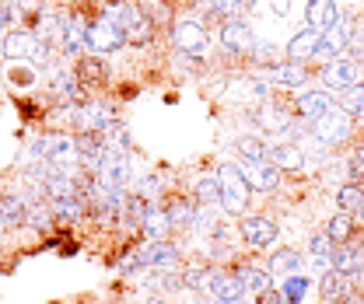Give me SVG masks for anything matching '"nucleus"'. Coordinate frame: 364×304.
<instances>
[{"instance_id":"e433bc0d","label":"nucleus","mask_w":364,"mask_h":304,"mask_svg":"<svg viewBox=\"0 0 364 304\" xmlns=\"http://www.w3.org/2000/svg\"><path fill=\"white\" fill-rule=\"evenodd\" d=\"M249 7H252V0H210V11L228 18V21H231V18H242Z\"/></svg>"},{"instance_id":"09e8293b","label":"nucleus","mask_w":364,"mask_h":304,"mask_svg":"<svg viewBox=\"0 0 364 304\" xmlns=\"http://www.w3.org/2000/svg\"><path fill=\"white\" fill-rule=\"evenodd\" d=\"M259 304H284V294H277L273 287H267V291L259 294Z\"/></svg>"},{"instance_id":"7c9ffc66","label":"nucleus","mask_w":364,"mask_h":304,"mask_svg":"<svg viewBox=\"0 0 364 304\" xmlns=\"http://www.w3.org/2000/svg\"><path fill=\"white\" fill-rule=\"evenodd\" d=\"M53 94H56V98H63V102H85V85H81L77 77L60 74V77L53 81Z\"/></svg>"},{"instance_id":"79ce46f5","label":"nucleus","mask_w":364,"mask_h":304,"mask_svg":"<svg viewBox=\"0 0 364 304\" xmlns=\"http://www.w3.org/2000/svg\"><path fill=\"white\" fill-rule=\"evenodd\" d=\"M267 151H270V147H267L263 140H256V136H245V140H242V158L263 161V158H267Z\"/></svg>"},{"instance_id":"dca6fc26","label":"nucleus","mask_w":364,"mask_h":304,"mask_svg":"<svg viewBox=\"0 0 364 304\" xmlns=\"http://www.w3.org/2000/svg\"><path fill=\"white\" fill-rule=\"evenodd\" d=\"M267 161H270L277 172H298L305 165V158H301V151L294 143H273L270 151H267Z\"/></svg>"},{"instance_id":"1a4fd4ad","label":"nucleus","mask_w":364,"mask_h":304,"mask_svg":"<svg viewBox=\"0 0 364 304\" xmlns=\"http://www.w3.org/2000/svg\"><path fill=\"white\" fill-rule=\"evenodd\" d=\"M221 45H225L228 53H252L256 49V39H252V28L242 21V18H231L221 25Z\"/></svg>"},{"instance_id":"72a5a7b5","label":"nucleus","mask_w":364,"mask_h":304,"mask_svg":"<svg viewBox=\"0 0 364 304\" xmlns=\"http://www.w3.org/2000/svg\"><path fill=\"white\" fill-rule=\"evenodd\" d=\"M136 7H140V14H144V18H147V21H151L154 28H158V25H168V21H172V11H168V7H165L161 0H140Z\"/></svg>"},{"instance_id":"4468645a","label":"nucleus","mask_w":364,"mask_h":304,"mask_svg":"<svg viewBox=\"0 0 364 304\" xmlns=\"http://www.w3.org/2000/svg\"><path fill=\"white\" fill-rule=\"evenodd\" d=\"M238 168H242V175H245V182H249V189H273L277 185V168H273L270 161L263 158V161H252V158H242L238 161Z\"/></svg>"},{"instance_id":"c756f323","label":"nucleus","mask_w":364,"mask_h":304,"mask_svg":"<svg viewBox=\"0 0 364 304\" xmlns=\"http://www.w3.org/2000/svg\"><path fill=\"white\" fill-rule=\"evenodd\" d=\"M140 256H144V266H176V249L168 241H151Z\"/></svg>"},{"instance_id":"cd10ccee","label":"nucleus","mask_w":364,"mask_h":304,"mask_svg":"<svg viewBox=\"0 0 364 304\" xmlns=\"http://www.w3.org/2000/svg\"><path fill=\"white\" fill-rule=\"evenodd\" d=\"M298 266H301V259H298L294 249H280V252L270 256V269H267V273H270V276H294Z\"/></svg>"},{"instance_id":"aec40b11","label":"nucleus","mask_w":364,"mask_h":304,"mask_svg":"<svg viewBox=\"0 0 364 304\" xmlns=\"http://www.w3.org/2000/svg\"><path fill=\"white\" fill-rule=\"evenodd\" d=\"M256 123H259L267 133H284V130H291L294 116H291L287 109H280V105H263L259 116H256Z\"/></svg>"},{"instance_id":"8fccbe9b","label":"nucleus","mask_w":364,"mask_h":304,"mask_svg":"<svg viewBox=\"0 0 364 304\" xmlns=\"http://www.w3.org/2000/svg\"><path fill=\"white\" fill-rule=\"evenodd\" d=\"M214 304H249V301H245V294H242V298H221V301H214Z\"/></svg>"},{"instance_id":"58836bf2","label":"nucleus","mask_w":364,"mask_h":304,"mask_svg":"<svg viewBox=\"0 0 364 304\" xmlns=\"http://www.w3.org/2000/svg\"><path fill=\"white\" fill-rule=\"evenodd\" d=\"M210 276H214L210 269H203V266H189V269L182 273V283L193 287V291H207V287H210Z\"/></svg>"},{"instance_id":"b1692460","label":"nucleus","mask_w":364,"mask_h":304,"mask_svg":"<svg viewBox=\"0 0 364 304\" xmlns=\"http://www.w3.org/2000/svg\"><path fill=\"white\" fill-rule=\"evenodd\" d=\"M85 45H88V28L81 25V18L63 21V49H67L70 56H77Z\"/></svg>"},{"instance_id":"6ab92c4d","label":"nucleus","mask_w":364,"mask_h":304,"mask_svg":"<svg viewBox=\"0 0 364 304\" xmlns=\"http://www.w3.org/2000/svg\"><path fill=\"white\" fill-rule=\"evenodd\" d=\"M305 77H309V74H305V67H301V63H291V60H287V63H280V67H270V81L277 87H287V91L301 87L305 85Z\"/></svg>"},{"instance_id":"a878e982","label":"nucleus","mask_w":364,"mask_h":304,"mask_svg":"<svg viewBox=\"0 0 364 304\" xmlns=\"http://www.w3.org/2000/svg\"><path fill=\"white\" fill-rule=\"evenodd\" d=\"M361 266H364V249H354L350 241L333 252V269H340V273H354Z\"/></svg>"},{"instance_id":"f03ea898","label":"nucleus","mask_w":364,"mask_h":304,"mask_svg":"<svg viewBox=\"0 0 364 304\" xmlns=\"http://www.w3.org/2000/svg\"><path fill=\"white\" fill-rule=\"evenodd\" d=\"M127 43H130V39H127V28L116 25L109 14L95 18V21L88 25V49L95 53V56H109V53L123 49Z\"/></svg>"},{"instance_id":"a18cd8bd","label":"nucleus","mask_w":364,"mask_h":304,"mask_svg":"<svg viewBox=\"0 0 364 304\" xmlns=\"http://www.w3.org/2000/svg\"><path fill=\"white\" fill-rule=\"evenodd\" d=\"M14 81H18V87H28L32 81H36V74H32V70H21V67H14V70H11V85H14Z\"/></svg>"},{"instance_id":"473e14b6","label":"nucleus","mask_w":364,"mask_h":304,"mask_svg":"<svg viewBox=\"0 0 364 304\" xmlns=\"http://www.w3.org/2000/svg\"><path fill=\"white\" fill-rule=\"evenodd\" d=\"M36 36H39L46 45L56 43V39L63 36V21H60L56 14H39V21H36Z\"/></svg>"},{"instance_id":"412c9836","label":"nucleus","mask_w":364,"mask_h":304,"mask_svg":"<svg viewBox=\"0 0 364 304\" xmlns=\"http://www.w3.org/2000/svg\"><path fill=\"white\" fill-rule=\"evenodd\" d=\"M207 291L214 294V301H221V298H242V294H245V287H242L238 273H214Z\"/></svg>"},{"instance_id":"37998d69","label":"nucleus","mask_w":364,"mask_h":304,"mask_svg":"<svg viewBox=\"0 0 364 304\" xmlns=\"http://www.w3.org/2000/svg\"><path fill=\"white\" fill-rule=\"evenodd\" d=\"M252 53H256V60H259V63H267V67H280V49H277L273 43L256 45Z\"/></svg>"},{"instance_id":"a211bd4d","label":"nucleus","mask_w":364,"mask_h":304,"mask_svg":"<svg viewBox=\"0 0 364 304\" xmlns=\"http://www.w3.org/2000/svg\"><path fill=\"white\" fill-rule=\"evenodd\" d=\"M74 77H77L85 87L102 85V81H105V63H102V56H77V63H74Z\"/></svg>"},{"instance_id":"bb28decb","label":"nucleus","mask_w":364,"mask_h":304,"mask_svg":"<svg viewBox=\"0 0 364 304\" xmlns=\"http://www.w3.org/2000/svg\"><path fill=\"white\" fill-rule=\"evenodd\" d=\"M147 200L144 196H123V203H119V217L127 220L130 227H144V217H147Z\"/></svg>"},{"instance_id":"f3484780","label":"nucleus","mask_w":364,"mask_h":304,"mask_svg":"<svg viewBox=\"0 0 364 304\" xmlns=\"http://www.w3.org/2000/svg\"><path fill=\"white\" fill-rule=\"evenodd\" d=\"M0 224H4V227H21V224H28V203H25L21 196H14V192L0 196Z\"/></svg>"},{"instance_id":"3c124183","label":"nucleus","mask_w":364,"mask_h":304,"mask_svg":"<svg viewBox=\"0 0 364 304\" xmlns=\"http://www.w3.org/2000/svg\"><path fill=\"white\" fill-rule=\"evenodd\" d=\"M0 56H4V43H0Z\"/></svg>"},{"instance_id":"4c0bfd02","label":"nucleus","mask_w":364,"mask_h":304,"mask_svg":"<svg viewBox=\"0 0 364 304\" xmlns=\"http://www.w3.org/2000/svg\"><path fill=\"white\" fill-rule=\"evenodd\" d=\"M196 203H200V207L221 203V182H218V178H200V185H196Z\"/></svg>"},{"instance_id":"49530a36","label":"nucleus","mask_w":364,"mask_h":304,"mask_svg":"<svg viewBox=\"0 0 364 304\" xmlns=\"http://www.w3.org/2000/svg\"><path fill=\"white\" fill-rule=\"evenodd\" d=\"M14 21V4H0V28H11Z\"/></svg>"},{"instance_id":"9b49d317","label":"nucleus","mask_w":364,"mask_h":304,"mask_svg":"<svg viewBox=\"0 0 364 304\" xmlns=\"http://www.w3.org/2000/svg\"><path fill=\"white\" fill-rule=\"evenodd\" d=\"M318 43H322V32H318V28H312V25H309V28H301V32L287 43V60L305 67L309 60H316Z\"/></svg>"},{"instance_id":"f704fd0d","label":"nucleus","mask_w":364,"mask_h":304,"mask_svg":"<svg viewBox=\"0 0 364 304\" xmlns=\"http://www.w3.org/2000/svg\"><path fill=\"white\" fill-rule=\"evenodd\" d=\"M312 262L318 269H333V241H329V234H316L312 238Z\"/></svg>"},{"instance_id":"4be33fe9","label":"nucleus","mask_w":364,"mask_h":304,"mask_svg":"<svg viewBox=\"0 0 364 304\" xmlns=\"http://www.w3.org/2000/svg\"><path fill=\"white\" fill-rule=\"evenodd\" d=\"M309 25L318 28V32H326L329 25H336V4L333 0H309Z\"/></svg>"},{"instance_id":"a19ab883","label":"nucleus","mask_w":364,"mask_h":304,"mask_svg":"<svg viewBox=\"0 0 364 304\" xmlns=\"http://www.w3.org/2000/svg\"><path fill=\"white\" fill-rule=\"evenodd\" d=\"M305 291H309V280H301L298 273L294 276H287V283H284V301H301L305 298Z\"/></svg>"},{"instance_id":"39448f33","label":"nucleus","mask_w":364,"mask_h":304,"mask_svg":"<svg viewBox=\"0 0 364 304\" xmlns=\"http://www.w3.org/2000/svg\"><path fill=\"white\" fill-rule=\"evenodd\" d=\"M172 43L179 45L182 53H189V56H203L207 53V28L200 21H193V18H182V21L172 25Z\"/></svg>"},{"instance_id":"c85d7f7f","label":"nucleus","mask_w":364,"mask_h":304,"mask_svg":"<svg viewBox=\"0 0 364 304\" xmlns=\"http://www.w3.org/2000/svg\"><path fill=\"white\" fill-rule=\"evenodd\" d=\"M336 203H340L343 214H358L364 207V185L361 182H347V185L336 192Z\"/></svg>"},{"instance_id":"0eeeda50","label":"nucleus","mask_w":364,"mask_h":304,"mask_svg":"<svg viewBox=\"0 0 364 304\" xmlns=\"http://www.w3.org/2000/svg\"><path fill=\"white\" fill-rule=\"evenodd\" d=\"M318 294L326 304H347L354 294V280L350 273H340V269H326L322 280H318Z\"/></svg>"},{"instance_id":"9d476101","label":"nucleus","mask_w":364,"mask_h":304,"mask_svg":"<svg viewBox=\"0 0 364 304\" xmlns=\"http://www.w3.org/2000/svg\"><path fill=\"white\" fill-rule=\"evenodd\" d=\"M39 45H43L39 36H32V32H7V36H4V60H11V63L36 60Z\"/></svg>"},{"instance_id":"7ed1b4c3","label":"nucleus","mask_w":364,"mask_h":304,"mask_svg":"<svg viewBox=\"0 0 364 304\" xmlns=\"http://www.w3.org/2000/svg\"><path fill=\"white\" fill-rule=\"evenodd\" d=\"M95 178H98L102 185L123 192V189L130 185V158H127V151H105V158H102L98 168H95Z\"/></svg>"},{"instance_id":"c9c22d12","label":"nucleus","mask_w":364,"mask_h":304,"mask_svg":"<svg viewBox=\"0 0 364 304\" xmlns=\"http://www.w3.org/2000/svg\"><path fill=\"white\" fill-rule=\"evenodd\" d=\"M340 109L350 112V116H361L364 112V85L361 81L354 87H347V91H340Z\"/></svg>"},{"instance_id":"ddd939ff","label":"nucleus","mask_w":364,"mask_h":304,"mask_svg":"<svg viewBox=\"0 0 364 304\" xmlns=\"http://www.w3.org/2000/svg\"><path fill=\"white\" fill-rule=\"evenodd\" d=\"M277 220L273 217H245L242 220V238L249 241V245H256V249H267L277 241Z\"/></svg>"},{"instance_id":"f8f14e48","label":"nucleus","mask_w":364,"mask_h":304,"mask_svg":"<svg viewBox=\"0 0 364 304\" xmlns=\"http://www.w3.org/2000/svg\"><path fill=\"white\" fill-rule=\"evenodd\" d=\"M336 105H340V102H336L329 91H305V94L298 98V116H301L305 123H316L326 112H333Z\"/></svg>"},{"instance_id":"5701e85b","label":"nucleus","mask_w":364,"mask_h":304,"mask_svg":"<svg viewBox=\"0 0 364 304\" xmlns=\"http://www.w3.org/2000/svg\"><path fill=\"white\" fill-rule=\"evenodd\" d=\"M354 227H358V217L354 214H336V217L329 220V227H326V234H329V241L333 245H347L350 238H354Z\"/></svg>"},{"instance_id":"6e6552de","label":"nucleus","mask_w":364,"mask_h":304,"mask_svg":"<svg viewBox=\"0 0 364 304\" xmlns=\"http://www.w3.org/2000/svg\"><path fill=\"white\" fill-rule=\"evenodd\" d=\"M322 81L329 91H347V87H354L361 81V67L354 63V60H333V63H326V70H322Z\"/></svg>"},{"instance_id":"2eb2a0df","label":"nucleus","mask_w":364,"mask_h":304,"mask_svg":"<svg viewBox=\"0 0 364 304\" xmlns=\"http://www.w3.org/2000/svg\"><path fill=\"white\" fill-rule=\"evenodd\" d=\"M74 147H77V161H81L85 168H91V172L98 168V161H102L105 151H109L102 133H77V136H74Z\"/></svg>"},{"instance_id":"2f4dec72","label":"nucleus","mask_w":364,"mask_h":304,"mask_svg":"<svg viewBox=\"0 0 364 304\" xmlns=\"http://www.w3.org/2000/svg\"><path fill=\"white\" fill-rule=\"evenodd\" d=\"M235 273H238L242 287H245V291H252V294H263V291L270 287V280H267L270 273H263V269H252V266H238Z\"/></svg>"},{"instance_id":"423d86ee","label":"nucleus","mask_w":364,"mask_h":304,"mask_svg":"<svg viewBox=\"0 0 364 304\" xmlns=\"http://www.w3.org/2000/svg\"><path fill=\"white\" fill-rule=\"evenodd\" d=\"M350 36H354V25H350V21H336V25H329V28L322 32V43H318L316 60L318 63H333V60L347 49Z\"/></svg>"},{"instance_id":"de8ad7c7","label":"nucleus","mask_w":364,"mask_h":304,"mask_svg":"<svg viewBox=\"0 0 364 304\" xmlns=\"http://www.w3.org/2000/svg\"><path fill=\"white\" fill-rule=\"evenodd\" d=\"M270 11L277 18H287L291 14V0H270Z\"/></svg>"},{"instance_id":"603ef678","label":"nucleus","mask_w":364,"mask_h":304,"mask_svg":"<svg viewBox=\"0 0 364 304\" xmlns=\"http://www.w3.org/2000/svg\"><path fill=\"white\" fill-rule=\"evenodd\" d=\"M147 304H161V301H147Z\"/></svg>"},{"instance_id":"c03bdc74","label":"nucleus","mask_w":364,"mask_h":304,"mask_svg":"<svg viewBox=\"0 0 364 304\" xmlns=\"http://www.w3.org/2000/svg\"><path fill=\"white\" fill-rule=\"evenodd\" d=\"M168 217H172V224H189L193 210H189V203H176V207L168 210Z\"/></svg>"},{"instance_id":"393cba45","label":"nucleus","mask_w":364,"mask_h":304,"mask_svg":"<svg viewBox=\"0 0 364 304\" xmlns=\"http://www.w3.org/2000/svg\"><path fill=\"white\" fill-rule=\"evenodd\" d=\"M168 227H172V217H168V210H147V217H144V234L151 238V241H165V234H168Z\"/></svg>"},{"instance_id":"ea45409f","label":"nucleus","mask_w":364,"mask_h":304,"mask_svg":"<svg viewBox=\"0 0 364 304\" xmlns=\"http://www.w3.org/2000/svg\"><path fill=\"white\" fill-rule=\"evenodd\" d=\"M151 36H154V25H151V21H147L144 14H140V18H136L134 25L127 28V39H130V43H134V45L151 43Z\"/></svg>"},{"instance_id":"20e7f679","label":"nucleus","mask_w":364,"mask_h":304,"mask_svg":"<svg viewBox=\"0 0 364 304\" xmlns=\"http://www.w3.org/2000/svg\"><path fill=\"white\" fill-rule=\"evenodd\" d=\"M350 112H343L340 105L333 109V112H326L322 119L312 123V133H316V140L322 143H329V147H336V143H343V140H350Z\"/></svg>"},{"instance_id":"f257e3e1","label":"nucleus","mask_w":364,"mask_h":304,"mask_svg":"<svg viewBox=\"0 0 364 304\" xmlns=\"http://www.w3.org/2000/svg\"><path fill=\"white\" fill-rule=\"evenodd\" d=\"M218 182H221V207H225V214L231 217H238V214H245V207H249V182H245V175L238 165H221L218 168Z\"/></svg>"}]
</instances>
